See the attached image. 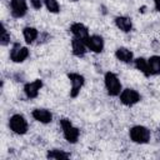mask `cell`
Returning <instances> with one entry per match:
<instances>
[{
	"instance_id": "obj_17",
	"label": "cell",
	"mask_w": 160,
	"mask_h": 160,
	"mask_svg": "<svg viewBox=\"0 0 160 160\" xmlns=\"http://www.w3.org/2000/svg\"><path fill=\"white\" fill-rule=\"evenodd\" d=\"M149 62V69L151 75H160V56L159 55H152L148 59Z\"/></svg>"
},
{
	"instance_id": "obj_11",
	"label": "cell",
	"mask_w": 160,
	"mask_h": 160,
	"mask_svg": "<svg viewBox=\"0 0 160 160\" xmlns=\"http://www.w3.org/2000/svg\"><path fill=\"white\" fill-rule=\"evenodd\" d=\"M31 116L41 122V124H50L52 121V114L50 110L48 109H44V108H38V109H34L32 112H31Z\"/></svg>"
},
{
	"instance_id": "obj_8",
	"label": "cell",
	"mask_w": 160,
	"mask_h": 160,
	"mask_svg": "<svg viewBox=\"0 0 160 160\" xmlns=\"http://www.w3.org/2000/svg\"><path fill=\"white\" fill-rule=\"evenodd\" d=\"M10 12L15 19H20L28 12V1L26 0H10Z\"/></svg>"
},
{
	"instance_id": "obj_22",
	"label": "cell",
	"mask_w": 160,
	"mask_h": 160,
	"mask_svg": "<svg viewBox=\"0 0 160 160\" xmlns=\"http://www.w3.org/2000/svg\"><path fill=\"white\" fill-rule=\"evenodd\" d=\"M44 4V0H30V5L34 10H40Z\"/></svg>"
},
{
	"instance_id": "obj_1",
	"label": "cell",
	"mask_w": 160,
	"mask_h": 160,
	"mask_svg": "<svg viewBox=\"0 0 160 160\" xmlns=\"http://www.w3.org/2000/svg\"><path fill=\"white\" fill-rule=\"evenodd\" d=\"M104 84H105L106 92L110 96H119L120 92L122 91V86H121V82H120L118 75L111 72V71L105 72V75H104Z\"/></svg>"
},
{
	"instance_id": "obj_15",
	"label": "cell",
	"mask_w": 160,
	"mask_h": 160,
	"mask_svg": "<svg viewBox=\"0 0 160 160\" xmlns=\"http://www.w3.org/2000/svg\"><path fill=\"white\" fill-rule=\"evenodd\" d=\"M114 22L119 30L122 32H130L132 30V21L128 16H116L114 19Z\"/></svg>"
},
{
	"instance_id": "obj_5",
	"label": "cell",
	"mask_w": 160,
	"mask_h": 160,
	"mask_svg": "<svg viewBox=\"0 0 160 160\" xmlns=\"http://www.w3.org/2000/svg\"><path fill=\"white\" fill-rule=\"evenodd\" d=\"M119 99H120V102L122 105H125V106H134L135 104H138L141 100V95L135 89L126 88V89H122V91L119 95Z\"/></svg>"
},
{
	"instance_id": "obj_10",
	"label": "cell",
	"mask_w": 160,
	"mask_h": 160,
	"mask_svg": "<svg viewBox=\"0 0 160 160\" xmlns=\"http://www.w3.org/2000/svg\"><path fill=\"white\" fill-rule=\"evenodd\" d=\"M41 88H42V80L35 79L34 81L26 82L24 85V94L26 95L28 99H35V98H38Z\"/></svg>"
},
{
	"instance_id": "obj_4",
	"label": "cell",
	"mask_w": 160,
	"mask_h": 160,
	"mask_svg": "<svg viewBox=\"0 0 160 160\" xmlns=\"http://www.w3.org/2000/svg\"><path fill=\"white\" fill-rule=\"evenodd\" d=\"M9 128L10 130L16 135H24L29 130V124L24 115L21 114H14L9 119Z\"/></svg>"
},
{
	"instance_id": "obj_16",
	"label": "cell",
	"mask_w": 160,
	"mask_h": 160,
	"mask_svg": "<svg viewBox=\"0 0 160 160\" xmlns=\"http://www.w3.org/2000/svg\"><path fill=\"white\" fill-rule=\"evenodd\" d=\"M22 36H24V40L26 41V44H32L38 36H39V31L36 28H32V26H25L22 29Z\"/></svg>"
},
{
	"instance_id": "obj_3",
	"label": "cell",
	"mask_w": 160,
	"mask_h": 160,
	"mask_svg": "<svg viewBox=\"0 0 160 160\" xmlns=\"http://www.w3.org/2000/svg\"><path fill=\"white\" fill-rule=\"evenodd\" d=\"M60 126H61V130H62V135H64L65 140L69 144L78 142L79 136H80V130L69 119H66V118L61 119L60 120Z\"/></svg>"
},
{
	"instance_id": "obj_24",
	"label": "cell",
	"mask_w": 160,
	"mask_h": 160,
	"mask_svg": "<svg viewBox=\"0 0 160 160\" xmlns=\"http://www.w3.org/2000/svg\"><path fill=\"white\" fill-rule=\"evenodd\" d=\"M71 1H78V0H71Z\"/></svg>"
},
{
	"instance_id": "obj_21",
	"label": "cell",
	"mask_w": 160,
	"mask_h": 160,
	"mask_svg": "<svg viewBox=\"0 0 160 160\" xmlns=\"http://www.w3.org/2000/svg\"><path fill=\"white\" fill-rule=\"evenodd\" d=\"M0 44L1 46H6L10 44V34L8 32L4 24H1V35H0Z\"/></svg>"
},
{
	"instance_id": "obj_14",
	"label": "cell",
	"mask_w": 160,
	"mask_h": 160,
	"mask_svg": "<svg viewBox=\"0 0 160 160\" xmlns=\"http://www.w3.org/2000/svg\"><path fill=\"white\" fill-rule=\"evenodd\" d=\"M115 58L121 61V62H125V64H130L134 61V55L132 52L128 49V48H124V46H120L115 50Z\"/></svg>"
},
{
	"instance_id": "obj_19",
	"label": "cell",
	"mask_w": 160,
	"mask_h": 160,
	"mask_svg": "<svg viewBox=\"0 0 160 160\" xmlns=\"http://www.w3.org/2000/svg\"><path fill=\"white\" fill-rule=\"evenodd\" d=\"M46 158L48 159H56V160H62V159H69L70 154L66 152L65 150L61 149H51L46 152Z\"/></svg>"
},
{
	"instance_id": "obj_6",
	"label": "cell",
	"mask_w": 160,
	"mask_h": 160,
	"mask_svg": "<svg viewBox=\"0 0 160 160\" xmlns=\"http://www.w3.org/2000/svg\"><path fill=\"white\" fill-rule=\"evenodd\" d=\"M68 78L70 80V98L75 99L85 84V78L79 72H69Z\"/></svg>"
},
{
	"instance_id": "obj_12",
	"label": "cell",
	"mask_w": 160,
	"mask_h": 160,
	"mask_svg": "<svg viewBox=\"0 0 160 160\" xmlns=\"http://www.w3.org/2000/svg\"><path fill=\"white\" fill-rule=\"evenodd\" d=\"M70 31L74 35V38H78V39L84 40V41L90 36L89 35V29L84 24H81V22H74V24H71L70 25Z\"/></svg>"
},
{
	"instance_id": "obj_9",
	"label": "cell",
	"mask_w": 160,
	"mask_h": 160,
	"mask_svg": "<svg viewBox=\"0 0 160 160\" xmlns=\"http://www.w3.org/2000/svg\"><path fill=\"white\" fill-rule=\"evenodd\" d=\"M85 45L88 48V50H90L91 52L99 54L104 50V39L100 35H90L86 40H85Z\"/></svg>"
},
{
	"instance_id": "obj_7",
	"label": "cell",
	"mask_w": 160,
	"mask_h": 160,
	"mask_svg": "<svg viewBox=\"0 0 160 160\" xmlns=\"http://www.w3.org/2000/svg\"><path fill=\"white\" fill-rule=\"evenodd\" d=\"M30 55V51L26 46L20 45L19 42H15L10 50V60L14 62H24Z\"/></svg>"
},
{
	"instance_id": "obj_18",
	"label": "cell",
	"mask_w": 160,
	"mask_h": 160,
	"mask_svg": "<svg viewBox=\"0 0 160 160\" xmlns=\"http://www.w3.org/2000/svg\"><path fill=\"white\" fill-rule=\"evenodd\" d=\"M134 64H135V68H136L139 71H141L145 76H150V75H151V74H150V69H149V62H148L146 59H144V58H138V59L134 60Z\"/></svg>"
},
{
	"instance_id": "obj_20",
	"label": "cell",
	"mask_w": 160,
	"mask_h": 160,
	"mask_svg": "<svg viewBox=\"0 0 160 160\" xmlns=\"http://www.w3.org/2000/svg\"><path fill=\"white\" fill-rule=\"evenodd\" d=\"M44 5L48 9V11L51 14H58L60 11V5L58 0H44Z\"/></svg>"
},
{
	"instance_id": "obj_2",
	"label": "cell",
	"mask_w": 160,
	"mask_h": 160,
	"mask_svg": "<svg viewBox=\"0 0 160 160\" xmlns=\"http://www.w3.org/2000/svg\"><path fill=\"white\" fill-rule=\"evenodd\" d=\"M129 138L135 144H148L151 138L150 130L144 125H135L129 130Z\"/></svg>"
},
{
	"instance_id": "obj_13",
	"label": "cell",
	"mask_w": 160,
	"mask_h": 160,
	"mask_svg": "<svg viewBox=\"0 0 160 160\" xmlns=\"http://www.w3.org/2000/svg\"><path fill=\"white\" fill-rule=\"evenodd\" d=\"M71 50L76 58H84L86 51H88V48H86L84 40H80L78 38H72L71 39Z\"/></svg>"
},
{
	"instance_id": "obj_23",
	"label": "cell",
	"mask_w": 160,
	"mask_h": 160,
	"mask_svg": "<svg viewBox=\"0 0 160 160\" xmlns=\"http://www.w3.org/2000/svg\"><path fill=\"white\" fill-rule=\"evenodd\" d=\"M154 5H155V9L160 11V0H154Z\"/></svg>"
}]
</instances>
